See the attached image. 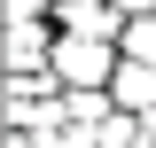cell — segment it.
<instances>
[{
  "mask_svg": "<svg viewBox=\"0 0 156 148\" xmlns=\"http://www.w3.org/2000/svg\"><path fill=\"white\" fill-rule=\"evenodd\" d=\"M125 47L117 39H94V31H55V78L62 86H109Z\"/></svg>",
  "mask_w": 156,
  "mask_h": 148,
  "instance_id": "obj_1",
  "label": "cell"
},
{
  "mask_svg": "<svg viewBox=\"0 0 156 148\" xmlns=\"http://www.w3.org/2000/svg\"><path fill=\"white\" fill-rule=\"evenodd\" d=\"M109 93H117V109H133V117H156V62L125 55V62H117V78H109Z\"/></svg>",
  "mask_w": 156,
  "mask_h": 148,
  "instance_id": "obj_2",
  "label": "cell"
},
{
  "mask_svg": "<svg viewBox=\"0 0 156 148\" xmlns=\"http://www.w3.org/2000/svg\"><path fill=\"white\" fill-rule=\"evenodd\" d=\"M55 31H94V39H117L125 16H117V0H62L55 8Z\"/></svg>",
  "mask_w": 156,
  "mask_h": 148,
  "instance_id": "obj_3",
  "label": "cell"
},
{
  "mask_svg": "<svg viewBox=\"0 0 156 148\" xmlns=\"http://www.w3.org/2000/svg\"><path fill=\"white\" fill-rule=\"evenodd\" d=\"M117 47H125V55H140V62H156V16H125Z\"/></svg>",
  "mask_w": 156,
  "mask_h": 148,
  "instance_id": "obj_4",
  "label": "cell"
},
{
  "mask_svg": "<svg viewBox=\"0 0 156 148\" xmlns=\"http://www.w3.org/2000/svg\"><path fill=\"white\" fill-rule=\"evenodd\" d=\"M117 16H156V0H117Z\"/></svg>",
  "mask_w": 156,
  "mask_h": 148,
  "instance_id": "obj_5",
  "label": "cell"
},
{
  "mask_svg": "<svg viewBox=\"0 0 156 148\" xmlns=\"http://www.w3.org/2000/svg\"><path fill=\"white\" fill-rule=\"evenodd\" d=\"M148 148H156V117H148Z\"/></svg>",
  "mask_w": 156,
  "mask_h": 148,
  "instance_id": "obj_6",
  "label": "cell"
}]
</instances>
